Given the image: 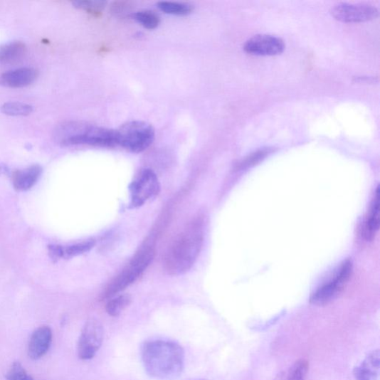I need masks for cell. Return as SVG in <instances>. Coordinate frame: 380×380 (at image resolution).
Wrapping results in <instances>:
<instances>
[{
    "mask_svg": "<svg viewBox=\"0 0 380 380\" xmlns=\"http://www.w3.org/2000/svg\"><path fill=\"white\" fill-rule=\"evenodd\" d=\"M331 13L334 19L343 23H364L376 19L377 9L367 4L340 3L334 6Z\"/></svg>",
    "mask_w": 380,
    "mask_h": 380,
    "instance_id": "cell-9",
    "label": "cell"
},
{
    "mask_svg": "<svg viewBox=\"0 0 380 380\" xmlns=\"http://www.w3.org/2000/svg\"><path fill=\"white\" fill-rule=\"evenodd\" d=\"M132 17L137 23L149 30L157 28L161 23L159 16L151 11H137L132 14Z\"/></svg>",
    "mask_w": 380,
    "mask_h": 380,
    "instance_id": "cell-19",
    "label": "cell"
},
{
    "mask_svg": "<svg viewBox=\"0 0 380 380\" xmlns=\"http://www.w3.org/2000/svg\"><path fill=\"white\" fill-rule=\"evenodd\" d=\"M1 111L9 116H26L33 112V107L22 102H8L2 106Z\"/></svg>",
    "mask_w": 380,
    "mask_h": 380,
    "instance_id": "cell-21",
    "label": "cell"
},
{
    "mask_svg": "<svg viewBox=\"0 0 380 380\" xmlns=\"http://www.w3.org/2000/svg\"><path fill=\"white\" fill-rule=\"evenodd\" d=\"M132 297L130 295H118L111 298L106 305L107 314L117 317L122 315L125 310L131 305Z\"/></svg>",
    "mask_w": 380,
    "mask_h": 380,
    "instance_id": "cell-17",
    "label": "cell"
},
{
    "mask_svg": "<svg viewBox=\"0 0 380 380\" xmlns=\"http://www.w3.org/2000/svg\"><path fill=\"white\" fill-rule=\"evenodd\" d=\"M284 41L269 34H259L249 39L244 46L247 53L256 56H274L283 53Z\"/></svg>",
    "mask_w": 380,
    "mask_h": 380,
    "instance_id": "cell-10",
    "label": "cell"
},
{
    "mask_svg": "<svg viewBox=\"0 0 380 380\" xmlns=\"http://www.w3.org/2000/svg\"><path fill=\"white\" fill-rule=\"evenodd\" d=\"M353 265L350 259L343 262L332 278L319 287L310 297V303L323 306L332 302L347 287L352 278Z\"/></svg>",
    "mask_w": 380,
    "mask_h": 380,
    "instance_id": "cell-6",
    "label": "cell"
},
{
    "mask_svg": "<svg viewBox=\"0 0 380 380\" xmlns=\"http://www.w3.org/2000/svg\"><path fill=\"white\" fill-rule=\"evenodd\" d=\"M48 254L51 261L57 263L63 258V246L50 245L48 246Z\"/></svg>",
    "mask_w": 380,
    "mask_h": 380,
    "instance_id": "cell-25",
    "label": "cell"
},
{
    "mask_svg": "<svg viewBox=\"0 0 380 380\" xmlns=\"http://www.w3.org/2000/svg\"><path fill=\"white\" fill-rule=\"evenodd\" d=\"M38 75L36 69L31 67L16 68L0 76V84L9 88H23L33 83Z\"/></svg>",
    "mask_w": 380,
    "mask_h": 380,
    "instance_id": "cell-12",
    "label": "cell"
},
{
    "mask_svg": "<svg viewBox=\"0 0 380 380\" xmlns=\"http://www.w3.org/2000/svg\"><path fill=\"white\" fill-rule=\"evenodd\" d=\"M379 227V188L377 187L375 196L371 202L369 211L366 218L362 236L367 241L375 238Z\"/></svg>",
    "mask_w": 380,
    "mask_h": 380,
    "instance_id": "cell-15",
    "label": "cell"
},
{
    "mask_svg": "<svg viewBox=\"0 0 380 380\" xmlns=\"http://www.w3.org/2000/svg\"><path fill=\"white\" fill-rule=\"evenodd\" d=\"M309 371V362L301 359L289 369L283 380H305Z\"/></svg>",
    "mask_w": 380,
    "mask_h": 380,
    "instance_id": "cell-20",
    "label": "cell"
},
{
    "mask_svg": "<svg viewBox=\"0 0 380 380\" xmlns=\"http://www.w3.org/2000/svg\"><path fill=\"white\" fill-rule=\"evenodd\" d=\"M266 154L267 152L265 151L256 152L255 154L251 155V157L247 159L245 162L241 163L240 167L241 169H244L246 167L252 166L260 161L261 159H263L265 157Z\"/></svg>",
    "mask_w": 380,
    "mask_h": 380,
    "instance_id": "cell-26",
    "label": "cell"
},
{
    "mask_svg": "<svg viewBox=\"0 0 380 380\" xmlns=\"http://www.w3.org/2000/svg\"><path fill=\"white\" fill-rule=\"evenodd\" d=\"M195 380H209V379H195Z\"/></svg>",
    "mask_w": 380,
    "mask_h": 380,
    "instance_id": "cell-27",
    "label": "cell"
},
{
    "mask_svg": "<svg viewBox=\"0 0 380 380\" xmlns=\"http://www.w3.org/2000/svg\"><path fill=\"white\" fill-rule=\"evenodd\" d=\"M160 188L155 172L150 169H143L130 185V206L136 209L144 205L159 195Z\"/></svg>",
    "mask_w": 380,
    "mask_h": 380,
    "instance_id": "cell-7",
    "label": "cell"
},
{
    "mask_svg": "<svg viewBox=\"0 0 380 380\" xmlns=\"http://www.w3.org/2000/svg\"><path fill=\"white\" fill-rule=\"evenodd\" d=\"M95 246L94 239L85 240L72 246L63 247V258H72L90 251Z\"/></svg>",
    "mask_w": 380,
    "mask_h": 380,
    "instance_id": "cell-18",
    "label": "cell"
},
{
    "mask_svg": "<svg viewBox=\"0 0 380 380\" xmlns=\"http://www.w3.org/2000/svg\"><path fill=\"white\" fill-rule=\"evenodd\" d=\"M53 337V331L50 327H39L30 337L28 347L29 357L33 360H38L44 357L51 347Z\"/></svg>",
    "mask_w": 380,
    "mask_h": 380,
    "instance_id": "cell-11",
    "label": "cell"
},
{
    "mask_svg": "<svg viewBox=\"0 0 380 380\" xmlns=\"http://www.w3.org/2000/svg\"><path fill=\"white\" fill-rule=\"evenodd\" d=\"M43 169L39 165H32L24 169L16 170L12 175V183L17 191H27L34 186L42 174Z\"/></svg>",
    "mask_w": 380,
    "mask_h": 380,
    "instance_id": "cell-14",
    "label": "cell"
},
{
    "mask_svg": "<svg viewBox=\"0 0 380 380\" xmlns=\"http://www.w3.org/2000/svg\"><path fill=\"white\" fill-rule=\"evenodd\" d=\"M159 9L168 14L185 16L193 11L191 5L183 3L160 2L157 4Z\"/></svg>",
    "mask_w": 380,
    "mask_h": 380,
    "instance_id": "cell-22",
    "label": "cell"
},
{
    "mask_svg": "<svg viewBox=\"0 0 380 380\" xmlns=\"http://www.w3.org/2000/svg\"><path fill=\"white\" fill-rule=\"evenodd\" d=\"M154 247L147 246L138 252L126 268L120 272L102 292V299H111L122 292L141 278L152 262Z\"/></svg>",
    "mask_w": 380,
    "mask_h": 380,
    "instance_id": "cell-4",
    "label": "cell"
},
{
    "mask_svg": "<svg viewBox=\"0 0 380 380\" xmlns=\"http://www.w3.org/2000/svg\"><path fill=\"white\" fill-rule=\"evenodd\" d=\"M62 144L66 146L90 145L101 147L118 146L117 130L89 125L74 124L63 129Z\"/></svg>",
    "mask_w": 380,
    "mask_h": 380,
    "instance_id": "cell-3",
    "label": "cell"
},
{
    "mask_svg": "<svg viewBox=\"0 0 380 380\" xmlns=\"http://www.w3.org/2000/svg\"><path fill=\"white\" fill-rule=\"evenodd\" d=\"M118 145L126 149L140 153L147 150L154 142V127L142 120H131L117 130Z\"/></svg>",
    "mask_w": 380,
    "mask_h": 380,
    "instance_id": "cell-5",
    "label": "cell"
},
{
    "mask_svg": "<svg viewBox=\"0 0 380 380\" xmlns=\"http://www.w3.org/2000/svg\"><path fill=\"white\" fill-rule=\"evenodd\" d=\"M204 241L203 221L190 222L169 247L164 256V268L171 275L186 273L195 264Z\"/></svg>",
    "mask_w": 380,
    "mask_h": 380,
    "instance_id": "cell-2",
    "label": "cell"
},
{
    "mask_svg": "<svg viewBox=\"0 0 380 380\" xmlns=\"http://www.w3.org/2000/svg\"><path fill=\"white\" fill-rule=\"evenodd\" d=\"M7 380H33L20 361H14L6 374Z\"/></svg>",
    "mask_w": 380,
    "mask_h": 380,
    "instance_id": "cell-24",
    "label": "cell"
},
{
    "mask_svg": "<svg viewBox=\"0 0 380 380\" xmlns=\"http://www.w3.org/2000/svg\"><path fill=\"white\" fill-rule=\"evenodd\" d=\"M26 45L21 41H13L0 46V63H11L22 58Z\"/></svg>",
    "mask_w": 380,
    "mask_h": 380,
    "instance_id": "cell-16",
    "label": "cell"
},
{
    "mask_svg": "<svg viewBox=\"0 0 380 380\" xmlns=\"http://www.w3.org/2000/svg\"><path fill=\"white\" fill-rule=\"evenodd\" d=\"M73 4L79 9L83 10L93 15H99L103 10L105 9L107 3L103 1H88V0H83V1H76Z\"/></svg>",
    "mask_w": 380,
    "mask_h": 380,
    "instance_id": "cell-23",
    "label": "cell"
},
{
    "mask_svg": "<svg viewBox=\"0 0 380 380\" xmlns=\"http://www.w3.org/2000/svg\"><path fill=\"white\" fill-rule=\"evenodd\" d=\"M380 354L379 350L369 354L361 364L355 367L356 380H379Z\"/></svg>",
    "mask_w": 380,
    "mask_h": 380,
    "instance_id": "cell-13",
    "label": "cell"
},
{
    "mask_svg": "<svg viewBox=\"0 0 380 380\" xmlns=\"http://www.w3.org/2000/svg\"><path fill=\"white\" fill-rule=\"evenodd\" d=\"M105 337L102 325L95 320L86 322L78 342V356L82 360L93 359L100 350Z\"/></svg>",
    "mask_w": 380,
    "mask_h": 380,
    "instance_id": "cell-8",
    "label": "cell"
},
{
    "mask_svg": "<svg viewBox=\"0 0 380 380\" xmlns=\"http://www.w3.org/2000/svg\"><path fill=\"white\" fill-rule=\"evenodd\" d=\"M142 359L146 372L151 377L174 379L184 370L185 353L181 345L174 341L153 339L143 344Z\"/></svg>",
    "mask_w": 380,
    "mask_h": 380,
    "instance_id": "cell-1",
    "label": "cell"
}]
</instances>
